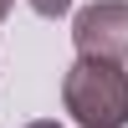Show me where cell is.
I'll return each mask as SVG.
<instances>
[{
  "instance_id": "cell-1",
  "label": "cell",
  "mask_w": 128,
  "mask_h": 128,
  "mask_svg": "<svg viewBox=\"0 0 128 128\" xmlns=\"http://www.w3.org/2000/svg\"><path fill=\"white\" fill-rule=\"evenodd\" d=\"M62 108L82 128H128V72L123 62L77 56L62 77Z\"/></svg>"
},
{
  "instance_id": "cell-4",
  "label": "cell",
  "mask_w": 128,
  "mask_h": 128,
  "mask_svg": "<svg viewBox=\"0 0 128 128\" xmlns=\"http://www.w3.org/2000/svg\"><path fill=\"white\" fill-rule=\"evenodd\" d=\"M26 128H62V123H51V118H36V123H26Z\"/></svg>"
},
{
  "instance_id": "cell-3",
  "label": "cell",
  "mask_w": 128,
  "mask_h": 128,
  "mask_svg": "<svg viewBox=\"0 0 128 128\" xmlns=\"http://www.w3.org/2000/svg\"><path fill=\"white\" fill-rule=\"evenodd\" d=\"M31 10L46 16V20H56V16H67V10H72V0H31Z\"/></svg>"
},
{
  "instance_id": "cell-5",
  "label": "cell",
  "mask_w": 128,
  "mask_h": 128,
  "mask_svg": "<svg viewBox=\"0 0 128 128\" xmlns=\"http://www.w3.org/2000/svg\"><path fill=\"white\" fill-rule=\"evenodd\" d=\"M10 5H16V0H0V20H5V10H10Z\"/></svg>"
},
{
  "instance_id": "cell-2",
  "label": "cell",
  "mask_w": 128,
  "mask_h": 128,
  "mask_svg": "<svg viewBox=\"0 0 128 128\" xmlns=\"http://www.w3.org/2000/svg\"><path fill=\"white\" fill-rule=\"evenodd\" d=\"M72 41L77 56L98 62H128V0H98L72 16Z\"/></svg>"
}]
</instances>
